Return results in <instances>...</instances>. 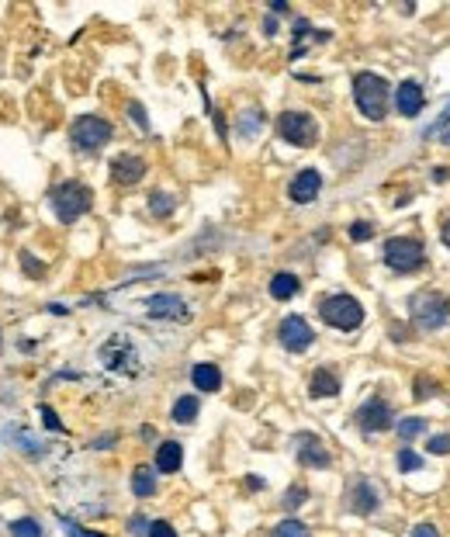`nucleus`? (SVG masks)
Returning a JSON list of instances; mask_svg holds the SVG:
<instances>
[{"label":"nucleus","mask_w":450,"mask_h":537,"mask_svg":"<svg viewBox=\"0 0 450 537\" xmlns=\"http://www.w3.org/2000/svg\"><path fill=\"white\" fill-rule=\"evenodd\" d=\"M111 177L115 184H139L146 177V159L135 156V153H122L111 159Z\"/></svg>","instance_id":"obj_14"},{"label":"nucleus","mask_w":450,"mask_h":537,"mask_svg":"<svg viewBox=\"0 0 450 537\" xmlns=\"http://www.w3.org/2000/svg\"><path fill=\"white\" fill-rule=\"evenodd\" d=\"M429 389H433V385H429V378H426V374H419V378H416V392H412V395H416V399H429Z\"/></svg>","instance_id":"obj_38"},{"label":"nucleus","mask_w":450,"mask_h":537,"mask_svg":"<svg viewBox=\"0 0 450 537\" xmlns=\"http://www.w3.org/2000/svg\"><path fill=\"white\" fill-rule=\"evenodd\" d=\"M319 315H322V322H329V326L350 333V330H357L360 322H364V305L354 295L336 291V295H326L319 302Z\"/></svg>","instance_id":"obj_3"},{"label":"nucleus","mask_w":450,"mask_h":537,"mask_svg":"<svg viewBox=\"0 0 450 537\" xmlns=\"http://www.w3.org/2000/svg\"><path fill=\"white\" fill-rule=\"evenodd\" d=\"M146 312L153 319H170V322H187L191 319V309L181 295H170V291H159V295H149L146 298Z\"/></svg>","instance_id":"obj_12"},{"label":"nucleus","mask_w":450,"mask_h":537,"mask_svg":"<svg viewBox=\"0 0 450 537\" xmlns=\"http://www.w3.org/2000/svg\"><path fill=\"white\" fill-rule=\"evenodd\" d=\"M447 177H450V174H447V167H436V170H433V181H440V184H443Z\"/></svg>","instance_id":"obj_43"},{"label":"nucleus","mask_w":450,"mask_h":537,"mask_svg":"<svg viewBox=\"0 0 450 537\" xmlns=\"http://www.w3.org/2000/svg\"><path fill=\"white\" fill-rule=\"evenodd\" d=\"M149 537H177V530L166 523V520H153V527H149Z\"/></svg>","instance_id":"obj_36"},{"label":"nucleus","mask_w":450,"mask_h":537,"mask_svg":"<svg viewBox=\"0 0 450 537\" xmlns=\"http://www.w3.org/2000/svg\"><path fill=\"white\" fill-rule=\"evenodd\" d=\"M21 260H25V267H28V274H42V263H35L28 253H21Z\"/></svg>","instance_id":"obj_40"},{"label":"nucleus","mask_w":450,"mask_h":537,"mask_svg":"<svg viewBox=\"0 0 450 537\" xmlns=\"http://www.w3.org/2000/svg\"><path fill=\"white\" fill-rule=\"evenodd\" d=\"M11 537H42V527H38V520L21 516V520L11 523Z\"/></svg>","instance_id":"obj_27"},{"label":"nucleus","mask_w":450,"mask_h":537,"mask_svg":"<svg viewBox=\"0 0 450 537\" xmlns=\"http://www.w3.org/2000/svg\"><path fill=\"white\" fill-rule=\"evenodd\" d=\"M129 115H132V122H135L142 132H149V118H146V112H142V104H139V101L129 104Z\"/></svg>","instance_id":"obj_35"},{"label":"nucleus","mask_w":450,"mask_h":537,"mask_svg":"<svg viewBox=\"0 0 450 537\" xmlns=\"http://www.w3.org/2000/svg\"><path fill=\"white\" fill-rule=\"evenodd\" d=\"M277 337H280V343H284V350H291V354L308 350V347H312V340H315L312 326H308V322H305L302 315H288V319H280Z\"/></svg>","instance_id":"obj_11"},{"label":"nucleus","mask_w":450,"mask_h":537,"mask_svg":"<svg viewBox=\"0 0 450 537\" xmlns=\"http://www.w3.org/2000/svg\"><path fill=\"white\" fill-rule=\"evenodd\" d=\"M260 129H263V112H243L239 115V135L243 139H253Z\"/></svg>","instance_id":"obj_25"},{"label":"nucleus","mask_w":450,"mask_h":537,"mask_svg":"<svg viewBox=\"0 0 450 537\" xmlns=\"http://www.w3.org/2000/svg\"><path fill=\"white\" fill-rule=\"evenodd\" d=\"M49 201H52L55 215H59V222L70 226V222L80 219V215L90 211L94 191H90L87 184H80V181H63V184H55V187L49 191Z\"/></svg>","instance_id":"obj_2"},{"label":"nucleus","mask_w":450,"mask_h":537,"mask_svg":"<svg viewBox=\"0 0 450 537\" xmlns=\"http://www.w3.org/2000/svg\"><path fill=\"white\" fill-rule=\"evenodd\" d=\"M270 537H308V527H305L302 520H280V523L270 530Z\"/></svg>","instance_id":"obj_26"},{"label":"nucleus","mask_w":450,"mask_h":537,"mask_svg":"<svg viewBox=\"0 0 450 537\" xmlns=\"http://www.w3.org/2000/svg\"><path fill=\"white\" fill-rule=\"evenodd\" d=\"M395 430H399L402 444L409 447L419 434H426V419H423V416H406V419H399V423H395Z\"/></svg>","instance_id":"obj_22"},{"label":"nucleus","mask_w":450,"mask_h":537,"mask_svg":"<svg viewBox=\"0 0 450 537\" xmlns=\"http://www.w3.org/2000/svg\"><path fill=\"white\" fill-rule=\"evenodd\" d=\"M270 11H274V14H284V11H288V4H284V0H274Z\"/></svg>","instance_id":"obj_42"},{"label":"nucleus","mask_w":450,"mask_h":537,"mask_svg":"<svg viewBox=\"0 0 450 537\" xmlns=\"http://www.w3.org/2000/svg\"><path fill=\"white\" fill-rule=\"evenodd\" d=\"M132 493L139 496V499H149L153 493H156V475H153V468H135L132 471Z\"/></svg>","instance_id":"obj_21"},{"label":"nucleus","mask_w":450,"mask_h":537,"mask_svg":"<svg viewBox=\"0 0 450 537\" xmlns=\"http://www.w3.org/2000/svg\"><path fill=\"white\" fill-rule=\"evenodd\" d=\"M0 343H4V333H0Z\"/></svg>","instance_id":"obj_46"},{"label":"nucleus","mask_w":450,"mask_h":537,"mask_svg":"<svg viewBox=\"0 0 450 537\" xmlns=\"http://www.w3.org/2000/svg\"><path fill=\"white\" fill-rule=\"evenodd\" d=\"M409 309H412V319H416L419 330H440L450 319V302L440 291H416Z\"/></svg>","instance_id":"obj_6"},{"label":"nucleus","mask_w":450,"mask_h":537,"mask_svg":"<svg viewBox=\"0 0 450 537\" xmlns=\"http://www.w3.org/2000/svg\"><path fill=\"white\" fill-rule=\"evenodd\" d=\"M423 104H426V97H423V87H419L416 80L399 83V90H395V107H399V115L416 118V115L423 112Z\"/></svg>","instance_id":"obj_16"},{"label":"nucleus","mask_w":450,"mask_h":537,"mask_svg":"<svg viewBox=\"0 0 450 537\" xmlns=\"http://www.w3.org/2000/svg\"><path fill=\"white\" fill-rule=\"evenodd\" d=\"M388 97H391V87H388L384 77H378L371 70H364V73L354 77V101H357L364 118L381 122L388 115Z\"/></svg>","instance_id":"obj_1"},{"label":"nucleus","mask_w":450,"mask_h":537,"mask_svg":"<svg viewBox=\"0 0 450 537\" xmlns=\"http://www.w3.org/2000/svg\"><path fill=\"white\" fill-rule=\"evenodd\" d=\"M38 412H42V423H45L49 430H55V434H59L63 423H59V416H55V409H52V406H38Z\"/></svg>","instance_id":"obj_34"},{"label":"nucleus","mask_w":450,"mask_h":537,"mask_svg":"<svg viewBox=\"0 0 450 537\" xmlns=\"http://www.w3.org/2000/svg\"><path fill=\"white\" fill-rule=\"evenodd\" d=\"M49 312H52V315H66L70 309H66V305H59V302H52V305H49Z\"/></svg>","instance_id":"obj_41"},{"label":"nucleus","mask_w":450,"mask_h":537,"mask_svg":"<svg viewBox=\"0 0 450 537\" xmlns=\"http://www.w3.org/2000/svg\"><path fill=\"white\" fill-rule=\"evenodd\" d=\"M59 520H63V527H66V534H70V537H107V534L87 530V527H80V523H73V520H66V516H59Z\"/></svg>","instance_id":"obj_32"},{"label":"nucleus","mask_w":450,"mask_h":537,"mask_svg":"<svg viewBox=\"0 0 450 537\" xmlns=\"http://www.w3.org/2000/svg\"><path fill=\"white\" fill-rule=\"evenodd\" d=\"M378 506H381V493H378V486H374L367 475H357L350 486H347V510L367 516V513H374Z\"/></svg>","instance_id":"obj_10"},{"label":"nucleus","mask_w":450,"mask_h":537,"mask_svg":"<svg viewBox=\"0 0 450 537\" xmlns=\"http://www.w3.org/2000/svg\"><path fill=\"white\" fill-rule=\"evenodd\" d=\"M319 191H322V174H319L315 167H305V170L291 181V187H288V194H291L295 205H308V201H315Z\"/></svg>","instance_id":"obj_15"},{"label":"nucleus","mask_w":450,"mask_h":537,"mask_svg":"<svg viewBox=\"0 0 450 537\" xmlns=\"http://www.w3.org/2000/svg\"><path fill=\"white\" fill-rule=\"evenodd\" d=\"M395 464H399L402 471H419V468H423V458H419L412 447H402L399 458H395Z\"/></svg>","instance_id":"obj_28"},{"label":"nucleus","mask_w":450,"mask_h":537,"mask_svg":"<svg viewBox=\"0 0 450 537\" xmlns=\"http://www.w3.org/2000/svg\"><path fill=\"white\" fill-rule=\"evenodd\" d=\"M447 125H450V104H447V112H443V115H440V118H436L429 129H423V135H426V139H433V135H443V129H447Z\"/></svg>","instance_id":"obj_33"},{"label":"nucleus","mask_w":450,"mask_h":537,"mask_svg":"<svg viewBox=\"0 0 450 537\" xmlns=\"http://www.w3.org/2000/svg\"><path fill=\"white\" fill-rule=\"evenodd\" d=\"M70 139L80 153H97L111 142V122H104L101 115H80L70 129Z\"/></svg>","instance_id":"obj_7"},{"label":"nucleus","mask_w":450,"mask_h":537,"mask_svg":"<svg viewBox=\"0 0 450 537\" xmlns=\"http://www.w3.org/2000/svg\"><path fill=\"white\" fill-rule=\"evenodd\" d=\"M295 458L305 464V468H329V451H326V444L315 437V434H295Z\"/></svg>","instance_id":"obj_13"},{"label":"nucleus","mask_w":450,"mask_h":537,"mask_svg":"<svg viewBox=\"0 0 450 537\" xmlns=\"http://www.w3.org/2000/svg\"><path fill=\"white\" fill-rule=\"evenodd\" d=\"M277 132H280L284 142L302 146V149L315 146V139H319V125H315V118L308 112H284L277 118Z\"/></svg>","instance_id":"obj_8"},{"label":"nucleus","mask_w":450,"mask_h":537,"mask_svg":"<svg viewBox=\"0 0 450 537\" xmlns=\"http://www.w3.org/2000/svg\"><path fill=\"white\" fill-rule=\"evenodd\" d=\"M263 31H267V35H274V31H277V21H274V18H267V21H263Z\"/></svg>","instance_id":"obj_44"},{"label":"nucleus","mask_w":450,"mask_h":537,"mask_svg":"<svg viewBox=\"0 0 450 537\" xmlns=\"http://www.w3.org/2000/svg\"><path fill=\"white\" fill-rule=\"evenodd\" d=\"M181 461H184V447H181L177 441H163V444L156 447V471L174 475V471L181 468Z\"/></svg>","instance_id":"obj_17"},{"label":"nucleus","mask_w":450,"mask_h":537,"mask_svg":"<svg viewBox=\"0 0 450 537\" xmlns=\"http://www.w3.org/2000/svg\"><path fill=\"white\" fill-rule=\"evenodd\" d=\"M97 361H101L107 371H118V374H135L139 364H142L135 343H132L129 337H122V333L107 337V340L97 347Z\"/></svg>","instance_id":"obj_4"},{"label":"nucleus","mask_w":450,"mask_h":537,"mask_svg":"<svg viewBox=\"0 0 450 537\" xmlns=\"http://www.w3.org/2000/svg\"><path fill=\"white\" fill-rule=\"evenodd\" d=\"M305 499H308V489H305V486H291V489L284 493V499H280V506H284V510H298Z\"/></svg>","instance_id":"obj_29"},{"label":"nucleus","mask_w":450,"mask_h":537,"mask_svg":"<svg viewBox=\"0 0 450 537\" xmlns=\"http://www.w3.org/2000/svg\"><path fill=\"white\" fill-rule=\"evenodd\" d=\"M409 537H440V530H436L433 523H419V527H416Z\"/></svg>","instance_id":"obj_39"},{"label":"nucleus","mask_w":450,"mask_h":537,"mask_svg":"<svg viewBox=\"0 0 450 537\" xmlns=\"http://www.w3.org/2000/svg\"><path fill=\"white\" fill-rule=\"evenodd\" d=\"M191 382H194L198 392H218L222 389V371H218V364H194Z\"/></svg>","instance_id":"obj_19"},{"label":"nucleus","mask_w":450,"mask_h":537,"mask_svg":"<svg viewBox=\"0 0 450 537\" xmlns=\"http://www.w3.org/2000/svg\"><path fill=\"white\" fill-rule=\"evenodd\" d=\"M198 409H201L198 395H181V399L174 402V423H194V419H198Z\"/></svg>","instance_id":"obj_23"},{"label":"nucleus","mask_w":450,"mask_h":537,"mask_svg":"<svg viewBox=\"0 0 450 537\" xmlns=\"http://www.w3.org/2000/svg\"><path fill=\"white\" fill-rule=\"evenodd\" d=\"M174 208H177V198H170L166 191H153V194H149V211L156 215V219H166Z\"/></svg>","instance_id":"obj_24"},{"label":"nucleus","mask_w":450,"mask_h":537,"mask_svg":"<svg viewBox=\"0 0 450 537\" xmlns=\"http://www.w3.org/2000/svg\"><path fill=\"white\" fill-rule=\"evenodd\" d=\"M308 392H312V399H332V395H340V378L329 367H319L308 382Z\"/></svg>","instance_id":"obj_18"},{"label":"nucleus","mask_w":450,"mask_h":537,"mask_svg":"<svg viewBox=\"0 0 450 537\" xmlns=\"http://www.w3.org/2000/svg\"><path fill=\"white\" fill-rule=\"evenodd\" d=\"M357 426L364 430V434H381V430H391L395 426V412H391V406H388V399H378V395H371L360 409H357Z\"/></svg>","instance_id":"obj_9"},{"label":"nucleus","mask_w":450,"mask_h":537,"mask_svg":"<svg viewBox=\"0 0 450 537\" xmlns=\"http://www.w3.org/2000/svg\"><path fill=\"white\" fill-rule=\"evenodd\" d=\"M426 451H429V454H450V434H436V437H429Z\"/></svg>","instance_id":"obj_31"},{"label":"nucleus","mask_w":450,"mask_h":537,"mask_svg":"<svg viewBox=\"0 0 450 537\" xmlns=\"http://www.w3.org/2000/svg\"><path fill=\"white\" fill-rule=\"evenodd\" d=\"M149 527H153V523H149V520H146L142 513H135V516L129 520V530H132V534H139V537H142V534L149 537Z\"/></svg>","instance_id":"obj_37"},{"label":"nucleus","mask_w":450,"mask_h":537,"mask_svg":"<svg viewBox=\"0 0 450 537\" xmlns=\"http://www.w3.org/2000/svg\"><path fill=\"white\" fill-rule=\"evenodd\" d=\"M384 263L391 267V271H399V274H412L419 271V267L426 263V250L419 239H409V236H391L384 239Z\"/></svg>","instance_id":"obj_5"},{"label":"nucleus","mask_w":450,"mask_h":537,"mask_svg":"<svg viewBox=\"0 0 450 537\" xmlns=\"http://www.w3.org/2000/svg\"><path fill=\"white\" fill-rule=\"evenodd\" d=\"M440 236H443V243H447V246H450V219H447V222H443V229H440Z\"/></svg>","instance_id":"obj_45"},{"label":"nucleus","mask_w":450,"mask_h":537,"mask_svg":"<svg viewBox=\"0 0 450 537\" xmlns=\"http://www.w3.org/2000/svg\"><path fill=\"white\" fill-rule=\"evenodd\" d=\"M371 236H374V226H371V222H354V226H350V239H354V243H367Z\"/></svg>","instance_id":"obj_30"},{"label":"nucleus","mask_w":450,"mask_h":537,"mask_svg":"<svg viewBox=\"0 0 450 537\" xmlns=\"http://www.w3.org/2000/svg\"><path fill=\"white\" fill-rule=\"evenodd\" d=\"M298 288H302V281H298L295 274H288V271H280V274H274V278H270V295H274L277 302L295 298V295H298Z\"/></svg>","instance_id":"obj_20"}]
</instances>
